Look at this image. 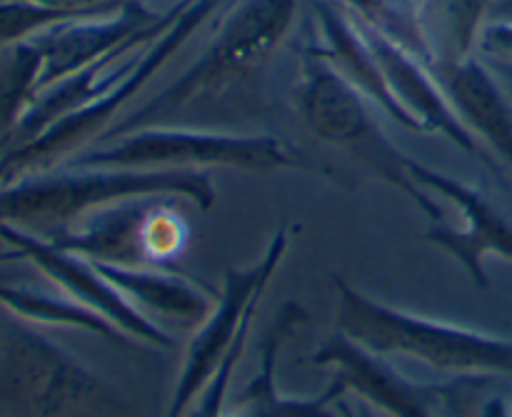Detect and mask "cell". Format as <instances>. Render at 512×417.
Here are the masks:
<instances>
[{
  "mask_svg": "<svg viewBox=\"0 0 512 417\" xmlns=\"http://www.w3.org/2000/svg\"><path fill=\"white\" fill-rule=\"evenodd\" d=\"M133 198H178L210 210L215 185L205 170L58 168L23 175L0 188V223L53 240L95 210Z\"/></svg>",
  "mask_w": 512,
  "mask_h": 417,
  "instance_id": "1",
  "label": "cell"
},
{
  "mask_svg": "<svg viewBox=\"0 0 512 417\" xmlns=\"http://www.w3.org/2000/svg\"><path fill=\"white\" fill-rule=\"evenodd\" d=\"M335 330L383 358H413L458 378H512V340L420 318L368 298L333 275Z\"/></svg>",
  "mask_w": 512,
  "mask_h": 417,
  "instance_id": "2",
  "label": "cell"
},
{
  "mask_svg": "<svg viewBox=\"0 0 512 417\" xmlns=\"http://www.w3.org/2000/svg\"><path fill=\"white\" fill-rule=\"evenodd\" d=\"M0 417H135V410L63 345L3 310Z\"/></svg>",
  "mask_w": 512,
  "mask_h": 417,
  "instance_id": "3",
  "label": "cell"
},
{
  "mask_svg": "<svg viewBox=\"0 0 512 417\" xmlns=\"http://www.w3.org/2000/svg\"><path fill=\"white\" fill-rule=\"evenodd\" d=\"M298 3L300 0H235L200 58L175 83L125 115L98 140L110 143L138 128L160 125L198 100L215 98L233 88L283 43L295 23Z\"/></svg>",
  "mask_w": 512,
  "mask_h": 417,
  "instance_id": "4",
  "label": "cell"
},
{
  "mask_svg": "<svg viewBox=\"0 0 512 417\" xmlns=\"http://www.w3.org/2000/svg\"><path fill=\"white\" fill-rule=\"evenodd\" d=\"M298 113L305 128L330 148L348 153L390 188L408 195L433 223L443 220V210L408 173V160L398 145L390 143L385 130L370 113V100L353 88L328 60L313 48L300 55Z\"/></svg>",
  "mask_w": 512,
  "mask_h": 417,
  "instance_id": "5",
  "label": "cell"
},
{
  "mask_svg": "<svg viewBox=\"0 0 512 417\" xmlns=\"http://www.w3.org/2000/svg\"><path fill=\"white\" fill-rule=\"evenodd\" d=\"M63 165L118 170L230 168L275 173L303 168V160L273 135H235L148 125L110 140L103 148H85Z\"/></svg>",
  "mask_w": 512,
  "mask_h": 417,
  "instance_id": "6",
  "label": "cell"
},
{
  "mask_svg": "<svg viewBox=\"0 0 512 417\" xmlns=\"http://www.w3.org/2000/svg\"><path fill=\"white\" fill-rule=\"evenodd\" d=\"M218 3L220 0H188L178 18L170 23V28H165L163 35H158L145 48L140 65L123 83H118L108 95L93 100L85 108L65 115L28 145H20L10 153L0 155V188L23 175L58 168L73 155L83 153L90 140H98L100 135L108 133L113 128V120H118V110L125 108V103L133 100L138 90L145 88V83L188 43L190 35L213 15Z\"/></svg>",
  "mask_w": 512,
  "mask_h": 417,
  "instance_id": "7",
  "label": "cell"
},
{
  "mask_svg": "<svg viewBox=\"0 0 512 417\" xmlns=\"http://www.w3.org/2000/svg\"><path fill=\"white\" fill-rule=\"evenodd\" d=\"M288 245V223H280L258 263L250 265V268H230L225 273L223 293L218 295L213 313L195 330L188 345L183 370H180L178 385H175L173 400H170L168 417H185V413H190L198 395L203 393V388L213 378L218 365L223 363L228 350L240 338V333L253 325L260 298L273 280L275 270L283 263Z\"/></svg>",
  "mask_w": 512,
  "mask_h": 417,
  "instance_id": "8",
  "label": "cell"
},
{
  "mask_svg": "<svg viewBox=\"0 0 512 417\" xmlns=\"http://www.w3.org/2000/svg\"><path fill=\"white\" fill-rule=\"evenodd\" d=\"M310 360L318 368H333L335 380H340L348 393H355L370 408L383 410L390 417H443L450 400L483 380L460 378L445 385L418 383L400 373L388 358L370 353L338 330L310 355Z\"/></svg>",
  "mask_w": 512,
  "mask_h": 417,
  "instance_id": "9",
  "label": "cell"
},
{
  "mask_svg": "<svg viewBox=\"0 0 512 417\" xmlns=\"http://www.w3.org/2000/svg\"><path fill=\"white\" fill-rule=\"evenodd\" d=\"M0 243L18 250L45 280H50L55 288L63 290L68 298H73L83 308L103 315L110 325L128 335L135 345H150V348L158 350L175 348V340L165 333V328H160L158 323L145 318L140 310H135L118 293V288H113L100 275V270L90 260L68 253L50 240L25 233V230L13 228L8 223H0Z\"/></svg>",
  "mask_w": 512,
  "mask_h": 417,
  "instance_id": "10",
  "label": "cell"
},
{
  "mask_svg": "<svg viewBox=\"0 0 512 417\" xmlns=\"http://www.w3.org/2000/svg\"><path fill=\"white\" fill-rule=\"evenodd\" d=\"M185 3L188 0H180V3L170 5L165 13H155L143 0H128L115 10L60 20V23L40 30L38 35L30 38V43L43 58L38 93L48 85L88 68L90 63L118 50L128 40L138 38L140 33L173 23Z\"/></svg>",
  "mask_w": 512,
  "mask_h": 417,
  "instance_id": "11",
  "label": "cell"
},
{
  "mask_svg": "<svg viewBox=\"0 0 512 417\" xmlns=\"http://www.w3.org/2000/svg\"><path fill=\"white\" fill-rule=\"evenodd\" d=\"M408 173L420 188L433 190L443 198L453 200L460 208L465 220L463 230L448 228V225H435L425 233V240L438 245L440 250L450 255L465 273L470 275L475 288H488V273H485V258L498 255V258L512 263V223L485 198L480 190L470 188L463 180L445 175L430 165L408 160Z\"/></svg>",
  "mask_w": 512,
  "mask_h": 417,
  "instance_id": "12",
  "label": "cell"
},
{
  "mask_svg": "<svg viewBox=\"0 0 512 417\" xmlns=\"http://www.w3.org/2000/svg\"><path fill=\"white\" fill-rule=\"evenodd\" d=\"M360 30L365 33L368 43L373 45L375 55H378V63L380 68H383L385 80H388L395 100H398L400 108L413 118V123L418 125L420 133L443 135L445 140L458 145L460 150H465V153L473 155V158L483 160L488 168H493V163L488 160L485 150L480 148L478 138L465 128L460 115L455 113L453 103H450L448 95H445L440 80L435 78L433 68L425 65L423 60L415 58V55L405 53L403 48L393 45L390 40H385L383 35L373 33V30L363 28V25H360Z\"/></svg>",
  "mask_w": 512,
  "mask_h": 417,
  "instance_id": "13",
  "label": "cell"
},
{
  "mask_svg": "<svg viewBox=\"0 0 512 417\" xmlns=\"http://www.w3.org/2000/svg\"><path fill=\"white\" fill-rule=\"evenodd\" d=\"M433 73L465 128L512 165V105L488 65L460 53L435 60Z\"/></svg>",
  "mask_w": 512,
  "mask_h": 417,
  "instance_id": "14",
  "label": "cell"
},
{
  "mask_svg": "<svg viewBox=\"0 0 512 417\" xmlns=\"http://www.w3.org/2000/svg\"><path fill=\"white\" fill-rule=\"evenodd\" d=\"M313 15L323 43L310 45V48L323 55L358 93H363L390 120L403 125L405 130L420 133L413 118L395 100L383 68L378 63V55H375L373 45L368 43L363 30H360V25L343 8H338L333 0H315Z\"/></svg>",
  "mask_w": 512,
  "mask_h": 417,
  "instance_id": "15",
  "label": "cell"
},
{
  "mask_svg": "<svg viewBox=\"0 0 512 417\" xmlns=\"http://www.w3.org/2000/svg\"><path fill=\"white\" fill-rule=\"evenodd\" d=\"M105 280L153 323L178 325L180 330H198L218 303V290L180 273L160 268H120L93 263Z\"/></svg>",
  "mask_w": 512,
  "mask_h": 417,
  "instance_id": "16",
  "label": "cell"
},
{
  "mask_svg": "<svg viewBox=\"0 0 512 417\" xmlns=\"http://www.w3.org/2000/svg\"><path fill=\"white\" fill-rule=\"evenodd\" d=\"M305 323H308V315L303 305L285 303L278 310L273 325L260 343V370L238 395L233 413L225 417H335V403L348 393L340 380L333 378V383L315 398H285L275 385V365H278L280 350L285 340H290V335L298 333Z\"/></svg>",
  "mask_w": 512,
  "mask_h": 417,
  "instance_id": "17",
  "label": "cell"
},
{
  "mask_svg": "<svg viewBox=\"0 0 512 417\" xmlns=\"http://www.w3.org/2000/svg\"><path fill=\"white\" fill-rule=\"evenodd\" d=\"M160 198H133L95 210L50 243L90 263L120 268H150L145 255V225Z\"/></svg>",
  "mask_w": 512,
  "mask_h": 417,
  "instance_id": "18",
  "label": "cell"
},
{
  "mask_svg": "<svg viewBox=\"0 0 512 417\" xmlns=\"http://www.w3.org/2000/svg\"><path fill=\"white\" fill-rule=\"evenodd\" d=\"M15 258H20V253L13 248L8 253H0V308L30 325L85 330V333L98 335L113 345H135L128 335L120 333L103 315L83 308L55 285L53 288L40 285L30 280L28 275L10 268Z\"/></svg>",
  "mask_w": 512,
  "mask_h": 417,
  "instance_id": "19",
  "label": "cell"
},
{
  "mask_svg": "<svg viewBox=\"0 0 512 417\" xmlns=\"http://www.w3.org/2000/svg\"><path fill=\"white\" fill-rule=\"evenodd\" d=\"M355 23L383 35L433 68L438 50L425 23V0H333Z\"/></svg>",
  "mask_w": 512,
  "mask_h": 417,
  "instance_id": "20",
  "label": "cell"
},
{
  "mask_svg": "<svg viewBox=\"0 0 512 417\" xmlns=\"http://www.w3.org/2000/svg\"><path fill=\"white\" fill-rule=\"evenodd\" d=\"M43 58L30 40L15 43L0 60V153L38 95Z\"/></svg>",
  "mask_w": 512,
  "mask_h": 417,
  "instance_id": "21",
  "label": "cell"
},
{
  "mask_svg": "<svg viewBox=\"0 0 512 417\" xmlns=\"http://www.w3.org/2000/svg\"><path fill=\"white\" fill-rule=\"evenodd\" d=\"M173 200L178 198H160L145 225V255H148L150 265L168 263L185 245L188 233H185L180 215L173 213Z\"/></svg>",
  "mask_w": 512,
  "mask_h": 417,
  "instance_id": "22",
  "label": "cell"
},
{
  "mask_svg": "<svg viewBox=\"0 0 512 417\" xmlns=\"http://www.w3.org/2000/svg\"><path fill=\"white\" fill-rule=\"evenodd\" d=\"M480 45L488 55L512 63V18L485 25L483 33H480Z\"/></svg>",
  "mask_w": 512,
  "mask_h": 417,
  "instance_id": "23",
  "label": "cell"
},
{
  "mask_svg": "<svg viewBox=\"0 0 512 417\" xmlns=\"http://www.w3.org/2000/svg\"><path fill=\"white\" fill-rule=\"evenodd\" d=\"M28 3H38L55 10H68V13H95V10L120 8L128 0H28Z\"/></svg>",
  "mask_w": 512,
  "mask_h": 417,
  "instance_id": "24",
  "label": "cell"
},
{
  "mask_svg": "<svg viewBox=\"0 0 512 417\" xmlns=\"http://www.w3.org/2000/svg\"><path fill=\"white\" fill-rule=\"evenodd\" d=\"M478 417H512V403L505 395H493L485 400Z\"/></svg>",
  "mask_w": 512,
  "mask_h": 417,
  "instance_id": "25",
  "label": "cell"
},
{
  "mask_svg": "<svg viewBox=\"0 0 512 417\" xmlns=\"http://www.w3.org/2000/svg\"><path fill=\"white\" fill-rule=\"evenodd\" d=\"M335 417H375V415H373V410H370L368 403L350 405L343 395V398L335 403Z\"/></svg>",
  "mask_w": 512,
  "mask_h": 417,
  "instance_id": "26",
  "label": "cell"
}]
</instances>
